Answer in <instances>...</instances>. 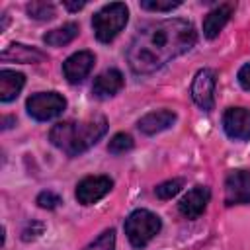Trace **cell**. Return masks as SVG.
I'll list each match as a JSON object with an SVG mask.
<instances>
[{"mask_svg": "<svg viewBox=\"0 0 250 250\" xmlns=\"http://www.w3.org/2000/svg\"><path fill=\"white\" fill-rule=\"evenodd\" d=\"M223 127L230 139H236V141L250 139V109L229 107L223 115Z\"/></svg>", "mask_w": 250, "mask_h": 250, "instance_id": "obj_8", "label": "cell"}, {"mask_svg": "<svg viewBox=\"0 0 250 250\" xmlns=\"http://www.w3.org/2000/svg\"><path fill=\"white\" fill-rule=\"evenodd\" d=\"M129 20V10L123 2H111L104 6L94 18H92V27L96 37L102 43H109L127 23Z\"/></svg>", "mask_w": 250, "mask_h": 250, "instance_id": "obj_3", "label": "cell"}, {"mask_svg": "<svg viewBox=\"0 0 250 250\" xmlns=\"http://www.w3.org/2000/svg\"><path fill=\"white\" fill-rule=\"evenodd\" d=\"M113 188V180L107 176H88L76 186V199L82 205H92L102 199Z\"/></svg>", "mask_w": 250, "mask_h": 250, "instance_id": "obj_6", "label": "cell"}, {"mask_svg": "<svg viewBox=\"0 0 250 250\" xmlns=\"http://www.w3.org/2000/svg\"><path fill=\"white\" fill-rule=\"evenodd\" d=\"M182 2L180 0H168V2H152V0H143L141 2V8L145 10H150V12H170L174 8H178Z\"/></svg>", "mask_w": 250, "mask_h": 250, "instance_id": "obj_22", "label": "cell"}, {"mask_svg": "<svg viewBox=\"0 0 250 250\" xmlns=\"http://www.w3.org/2000/svg\"><path fill=\"white\" fill-rule=\"evenodd\" d=\"M37 203H39V207H43V209H55V207L61 203V197H59L57 193H53V191H41V193L37 195Z\"/></svg>", "mask_w": 250, "mask_h": 250, "instance_id": "obj_23", "label": "cell"}, {"mask_svg": "<svg viewBox=\"0 0 250 250\" xmlns=\"http://www.w3.org/2000/svg\"><path fill=\"white\" fill-rule=\"evenodd\" d=\"M238 82L242 84V88H244V90H248V92H250V62H248V64H244V66L238 70Z\"/></svg>", "mask_w": 250, "mask_h": 250, "instance_id": "obj_24", "label": "cell"}, {"mask_svg": "<svg viewBox=\"0 0 250 250\" xmlns=\"http://www.w3.org/2000/svg\"><path fill=\"white\" fill-rule=\"evenodd\" d=\"M84 6H86V2H64V8L70 10V12H76V10L84 8Z\"/></svg>", "mask_w": 250, "mask_h": 250, "instance_id": "obj_25", "label": "cell"}, {"mask_svg": "<svg viewBox=\"0 0 250 250\" xmlns=\"http://www.w3.org/2000/svg\"><path fill=\"white\" fill-rule=\"evenodd\" d=\"M23 82H25L23 74L4 68L0 72V100L2 102H12L14 98H18V94L23 88Z\"/></svg>", "mask_w": 250, "mask_h": 250, "instance_id": "obj_16", "label": "cell"}, {"mask_svg": "<svg viewBox=\"0 0 250 250\" xmlns=\"http://www.w3.org/2000/svg\"><path fill=\"white\" fill-rule=\"evenodd\" d=\"M232 10H234V4H230V2L219 4L215 10H211L203 20V35L207 39H215L219 35V31L225 27V23L229 21Z\"/></svg>", "mask_w": 250, "mask_h": 250, "instance_id": "obj_14", "label": "cell"}, {"mask_svg": "<svg viewBox=\"0 0 250 250\" xmlns=\"http://www.w3.org/2000/svg\"><path fill=\"white\" fill-rule=\"evenodd\" d=\"M105 131L107 121L98 115L86 121H61L51 129L49 139L57 148H61L68 156H76L96 145L105 135Z\"/></svg>", "mask_w": 250, "mask_h": 250, "instance_id": "obj_2", "label": "cell"}, {"mask_svg": "<svg viewBox=\"0 0 250 250\" xmlns=\"http://www.w3.org/2000/svg\"><path fill=\"white\" fill-rule=\"evenodd\" d=\"M160 227H162L160 219L146 209H137L125 219V234H127L131 246H135V248L146 246L158 234Z\"/></svg>", "mask_w": 250, "mask_h": 250, "instance_id": "obj_4", "label": "cell"}, {"mask_svg": "<svg viewBox=\"0 0 250 250\" xmlns=\"http://www.w3.org/2000/svg\"><path fill=\"white\" fill-rule=\"evenodd\" d=\"M197 41L193 25L186 20H162L137 31L127 51L129 66L137 74H148L189 51Z\"/></svg>", "mask_w": 250, "mask_h": 250, "instance_id": "obj_1", "label": "cell"}, {"mask_svg": "<svg viewBox=\"0 0 250 250\" xmlns=\"http://www.w3.org/2000/svg\"><path fill=\"white\" fill-rule=\"evenodd\" d=\"M25 107L33 119L49 121V119L62 113V109L66 107V100L57 92H39L27 100Z\"/></svg>", "mask_w": 250, "mask_h": 250, "instance_id": "obj_5", "label": "cell"}, {"mask_svg": "<svg viewBox=\"0 0 250 250\" xmlns=\"http://www.w3.org/2000/svg\"><path fill=\"white\" fill-rule=\"evenodd\" d=\"M94 62H96V57H94V53H90V51H78V53L70 55V57L62 62L64 78H66L70 84L82 82V80L90 74V70L94 68Z\"/></svg>", "mask_w": 250, "mask_h": 250, "instance_id": "obj_9", "label": "cell"}, {"mask_svg": "<svg viewBox=\"0 0 250 250\" xmlns=\"http://www.w3.org/2000/svg\"><path fill=\"white\" fill-rule=\"evenodd\" d=\"M0 59L2 61H14V62H41L45 59V53H41L35 47H27V45H21V43H12L2 51Z\"/></svg>", "mask_w": 250, "mask_h": 250, "instance_id": "obj_15", "label": "cell"}, {"mask_svg": "<svg viewBox=\"0 0 250 250\" xmlns=\"http://www.w3.org/2000/svg\"><path fill=\"white\" fill-rule=\"evenodd\" d=\"M248 199H250V172L248 170L230 172L225 182V201L232 205Z\"/></svg>", "mask_w": 250, "mask_h": 250, "instance_id": "obj_10", "label": "cell"}, {"mask_svg": "<svg viewBox=\"0 0 250 250\" xmlns=\"http://www.w3.org/2000/svg\"><path fill=\"white\" fill-rule=\"evenodd\" d=\"M182 188H184V180L174 178V180H166V182L158 184L156 189H154V193H156L160 199H172Z\"/></svg>", "mask_w": 250, "mask_h": 250, "instance_id": "obj_18", "label": "cell"}, {"mask_svg": "<svg viewBox=\"0 0 250 250\" xmlns=\"http://www.w3.org/2000/svg\"><path fill=\"white\" fill-rule=\"evenodd\" d=\"M209 199H211L209 188H205V186H195V188H191V189L180 199L178 209H180V213H182L186 219H197V217L205 211Z\"/></svg>", "mask_w": 250, "mask_h": 250, "instance_id": "obj_11", "label": "cell"}, {"mask_svg": "<svg viewBox=\"0 0 250 250\" xmlns=\"http://www.w3.org/2000/svg\"><path fill=\"white\" fill-rule=\"evenodd\" d=\"M113 248H115V230L107 229L94 242H90L84 250H113Z\"/></svg>", "mask_w": 250, "mask_h": 250, "instance_id": "obj_19", "label": "cell"}, {"mask_svg": "<svg viewBox=\"0 0 250 250\" xmlns=\"http://www.w3.org/2000/svg\"><path fill=\"white\" fill-rule=\"evenodd\" d=\"M27 14L35 20H51L55 18V6L47 2H31L27 4Z\"/></svg>", "mask_w": 250, "mask_h": 250, "instance_id": "obj_20", "label": "cell"}, {"mask_svg": "<svg viewBox=\"0 0 250 250\" xmlns=\"http://www.w3.org/2000/svg\"><path fill=\"white\" fill-rule=\"evenodd\" d=\"M213 92H215V72L211 68H201L191 82V98L201 109L209 111L213 109L215 104Z\"/></svg>", "mask_w": 250, "mask_h": 250, "instance_id": "obj_7", "label": "cell"}, {"mask_svg": "<svg viewBox=\"0 0 250 250\" xmlns=\"http://www.w3.org/2000/svg\"><path fill=\"white\" fill-rule=\"evenodd\" d=\"M76 35H78V25L70 21V23H64V25L57 27V29L47 31V33L43 35V41H45L47 45H51V47H62V45L70 43Z\"/></svg>", "mask_w": 250, "mask_h": 250, "instance_id": "obj_17", "label": "cell"}, {"mask_svg": "<svg viewBox=\"0 0 250 250\" xmlns=\"http://www.w3.org/2000/svg\"><path fill=\"white\" fill-rule=\"evenodd\" d=\"M176 121V113L170 111V109H156V111H150L146 115H143L139 119V129L141 133L145 135H154V133H160L168 127H172Z\"/></svg>", "mask_w": 250, "mask_h": 250, "instance_id": "obj_13", "label": "cell"}, {"mask_svg": "<svg viewBox=\"0 0 250 250\" xmlns=\"http://www.w3.org/2000/svg\"><path fill=\"white\" fill-rule=\"evenodd\" d=\"M123 84H125L123 74L115 68H109V70H104L102 74L96 76V80L92 84V94L100 100H105V98L115 96L123 88Z\"/></svg>", "mask_w": 250, "mask_h": 250, "instance_id": "obj_12", "label": "cell"}, {"mask_svg": "<svg viewBox=\"0 0 250 250\" xmlns=\"http://www.w3.org/2000/svg\"><path fill=\"white\" fill-rule=\"evenodd\" d=\"M131 148H133V139H131V135H127V133H117V135H113V139H111L109 145H107V150L113 152V154L127 152V150H131Z\"/></svg>", "mask_w": 250, "mask_h": 250, "instance_id": "obj_21", "label": "cell"}]
</instances>
